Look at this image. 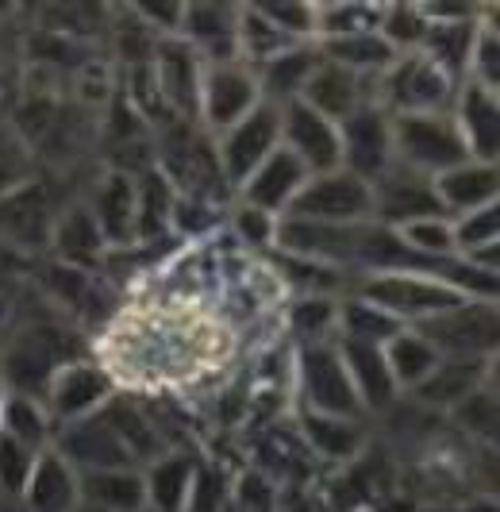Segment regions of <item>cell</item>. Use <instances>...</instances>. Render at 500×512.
I'll list each match as a JSON object with an SVG mask.
<instances>
[{
	"label": "cell",
	"mask_w": 500,
	"mask_h": 512,
	"mask_svg": "<svg viewBox=\"0 0 500 512\" xmlns=\"http://www.w3.org/2000/svg\"><path fill=\"white\" fill-rule=\"evenodd\" d=\"M297 378H300V393L308 401V412H324V416H343V420H350L354 412L362 409L347 366H343V355L327 339H316V343H304L300 347Z\"/></svg>",
	"instance_id": "cell-6"
},
{
	"label": "cell",
	"mask_w": 500,
	"mask_h": 512,
	"mask_svg": "<svg viewBox=\"0 0 500 512\" xmlns=\"http://www.w3.org/2000/svg\"><path fill=\"white\" fill-rule=\"evenodd\" d=\"M108 393H112V378L100 366L70 362L50 382V409L66 420H85L100 401H108Z\"/></svg>",
	"instance_id": "cell-19"
},
{
	"label": "cell",
	"mask_w": 500,
	"mask_h": 512,
	"mask_svg": "<svg viewBox=\"0 0 500 512\" xmlns=\"http://www.w3.org/2000/svg\"><path fill=\"white\" fill-rule=\"evenodd\" d=\"M381 77H362V74H350L343 66L335 62H320V70L312 74V81L304 85L300 101L308 108H316L320 116H327L331 124H343L347 116H354L358 108H377L374 93L370 85H377Z\"/></svg>",
	"instance_id": "cell-13"
},
{
	"label": "cell",
	"mask_w": 500,
	"mask_h": 512,
	"mask_svg": "<svg viewBox=\"0 0 500 512\" xmlns=\"http://www.w3.org/2000/svg\"><path fill=\"white\" fill-rule=\"evenodd\" d=\"M0 316H4V308H0Z\"/></svg>",
	"instance_id": "cell-41"
},
{
	"label": "cell",
	"mask_w": 500,
	"mask_h": 512,
	"mask_svg": "<svg viewBox=\"0 0 500 512\" xmlns=\"http://www.w3.org/2000/svg\"><path fill=\"white\" fill-rule=\"evenodd\" d=\"M304 181H308V170H304L285 147H277V151L239 185V189H243V205L258 208V212H270V216H285L289 205L297 201V193L304 189Z\"/></svg>",
	"instance_id": "cell-14"
},
{
	"label": "cell",
	"mask_w": 500,
	"mask_h": 512,
	"mask_svg": "<svg viewBox=\"0 0 500 512\" xmlns=\"http://www.w3.org/2000/svg\"><path fill=\"white\" fill-rule=\"evenodd\" d=\"M362 301L377 305L381 312H389L393 320H408V324H424L439 312L458 308L462 297L458 289H450L447 282L431 278V274H416V270H400V274H374V282L362 285Z\"/></svg>",
	"instance_id": "cell-5"
},
{
	"label": "cell",
	"mask_w": 500,
	"mask_h": 512,
	"mask_svg": "<svg viewBox=\"0 0 500 512\" xmlns=\"http://www.w3.org/2000/svg\"><path fill=\"white\" fill-rule=\"evenodd\" d=\"M235 228L243 231V239H247V243H254V247H270V243L277 239V216L243 205V208H239Z\"/></svg>",
	"instance_id": "cell-39"
},
{
	"label": "cell",
	"mask_w": 500,
	"mask_h": 512,
	"mask_svg": "<svg viewBox=\"0 0 500 512\" xmlns=\"http://www.w3.org/2000/svg\"><path fill=\"white\" fill-rule=\"evenodd\" d=\"M200 74L204 66L197 62V54L189 43H162L158 47V62H154V81H158V93L162 101L170 104L181 116H197L200 101Z\"/></svg>",
	"instance_id": "cell-17"
},
{
	"label": "cell",
	"mask_w": 500,
	"mask_h": 512,
	"mask_svg": "<svg viewBox=\"0 0 500 512\" xmlns=\"http://www.w3.org/2000/svg\"><path fill=\"white\" fill-rule=\"evenodd\" d=\"M381 355H385L389 378H393L397 389H420L431 378V370L439 366L435 347L420 332H397L381 347Z\"/></svg>",
	"instance_id": "cell-25"
},
{
	"label": "cell",
	"mask_w": 500,
	"mask_h": 512,
	"mask_svg": "<svg viewBox=\"0 0 500 512\" xmlns=\"http://www.w3.org/2000/svg\"><path fill=\"white\" fill-rule=\"evenodd\" d=\"M339 324H343V339H358V343H374V347H385L397 332H404V324L393 320L389 312H381L370 301H347L339 308Z\"/></svg>",
	"instance_id": "cell-33"
},
{
	"label": "cell",
	"mask_w": 500,
	"mask_h": 512,
	"mask_svg": "<svg viewBox=\"0 0 500 512\" xmlns=\"http://www.w3.org/2000/svg\"><path fill=\"white\" fill-rule=\"evenodd\" d=\"M0 405H4V401H0Z\"/></svg>",
	"instance_id": "cell-42"
},
{
	"label": "cell",
	"mask_w": 500,
	"mask_h": 512,
	"mask_svg": "<svg viewBox=\"0 0 500 512\" xmlns=\"http://www.w3.org/2000/svg\"><path fill=\"white\" fill-rule=\"evenodd\" d=\"M193 462L189 459H158L150 466V474L143 478L147 482V501H154L162 512H181L189 509V493H193Z\"/></svg>",
	"instance_id": "cell-31"
},
{
	"label": "cell",
	"mask_w": 500,
	"mask_h": 512,
	"mask_svg": "<svg viewBox=\"0 0 500 512\" xmlns=\"http://www.w3.org/2000/svg\"><path fill=\"white\" fill-rule=\"evenodd\" d=\"M258 101H262V93H258L254 70H247L239 58H235V62H208V66H204V74H200L197 116L204 120L208 131H220V135H224V131L235 128Z\"/></svg>",
	"instance_id": "cell-9"
},
{
	"label": "cell",
	"mask_w": 500,
	"mask_h": 512,
	"mask_svg": "<svg viewBox=\"0 0 500 512\" xmlns=\"http://www.w3.org/2000/svg\"><path fill=\"white\" fill-rule=\"evenodd\" d=\"M0 432L12 436L16 443H24L27 451H35L47 439V412L39 409L31 397H24V393H12L0 405Z\"/></svg>",
	"instance_id": "cell-35"
},
{
	"label": "cell",
	"mask_w": 500,
	"mask_h": 512,
	"mask_svg": "<svg viewBox=\"0 0 500 512\" xmlns=\"http://www.w3.org/2000/svg\"><path fill=\"white\" fill-rule=\"evenodd\" d=\"M285 216L308 220V224H331V228H347V224H370L374 220V185L354 178L350 170H331L304 181L297 201L289 205Z\"/></svg>",
	"instance_id": "cell-4"
},
{
	"label": "cell",
	"mask_w": 500,
	"mask_h": 512,
	"mask_svg": "<svg viewBox=\"0 0 500 512\" xmlns=\"http://www.w3.org/2000/svg\"><path fill=\"white\" fill-rule=\"evenodd\" d=\"M308 459H312V451L300 439V432H293V428H270V436L262 443V466H266V474L300 482L308 474Z\"/></svg>",
	"instance_id": "cell-34"
},
{
	"label": "cell",
	"mask_w": 500,
	"mask_h": 512,
	"mask_svg": "<svg viewBox=\"0 0 500 512\" xmlns=\"http://www.w3.org/2000/svg\"><path fill=\"white\" fill-rule=\"evenodd\" d=\"M281 147V108L270 101H258L247 116L224 131L220 139V174L231 185H243V181Z\"/></svg>",
	"instance_id": "cell-8"
},
{
	"label": "cell",
	"mask_w": 500,
	"mask_h": 512,
	"mask_svg": "<svg viewBox=\"0 0 500 512\" xmlns=\"http://www.w3.org/2000/svg\"><path fill=\"white\" fill-rule=\"evenodd\" d=\"M450 224H454V251H458V258L474 255L481 247L497 243V205L477 208V212L458 216V220H450Z\"/></svg>",
	"instance_id": "cell-36"
},
{
	"label": "cell",
	"mask_w": 500,
	"mask_h": 512,
	"mask_svg": "<svg viewBox=\"0 0 500 512\" xmlns=\"http://www.w3.org/2000/svg\"><path fill=\"white\" fill-rule=\"evenodd\" d=\"M0 224L12 231L20 243H39L50 231V208L39 185L16 189L0 201Z\"/></svg>",
	"instance_id": "cell-29"
},
{
	"label": "cell",
	"mask_w": 500,
	"mask_h": 512,
	"mask_svg": "<svg viewBox=\"0 0 500 512\" xmlns=\"http://www.w3.org/2000/svg\"><path fill=\"white\" fill-rule=\"evenodd\" d=\"M85 501L100 512H143L150 505L147 501V482L131 470H89L81 482Z\"/></svg>",
	"instance_id": "cell-23"
},
{
	"label": "cell",
	"mask_w": 500,
	"mask_h": 512,
	"mask_svg": "<svg viewBox=\"0 0 500 512\" xmlns=\"http://www.w3.org/2000/svg\"><path fill=\"white\" fill-rule=\"evenodd\" d=\"M424 216H447L435 197V181L393 162L389 174L374 181V220L385 228H404Z\"/></svg>",
	"instance_id": "cell-12"
},
{
	"label": "cell",
	"mask_w": 500,
	"mask_h": 512,
	"mask_svg": "<svg viewBox=\"0 0 500 512\" xmlns=\"http://www.w3.org/2000/svg\"><path fill=\"white\" fill-rule=\"evenodd\" d=\"M320 62H324L320 47H289L285 54H277V58H270V62H262V66L254 70V81H258L262 101L277 104V108L300 101L304 85H308L312 74L320 70Z\"/></svg>",
	"instance_id": "cell-18"
},
{
	"label": "cell",
	"mask_w": 500,
	"mask_h": 512,
	"mask_svg": "<svg viewBox=\"0 0 500 512\" xmlns=\"http://www.w3.org/2000/svg\"><path fill=\"white\" fill-rule=\"evenodd\" d=\"M462 85H454L424 51L397 54V62L381 74L377 85V108L389 116H427V112H450Z\"/></svg>",
	"instance_id": "cell-3"
},
{
	"label": "cell",
	"mask_w": 500,
	"mask_h": 512,
	"mask_svg": "<svg viewBox=\"0 0 500 512\" xmlns=\"http://www.w3.org/2000/svg\"><path fill=\"white\" fill-rule=\"evenodd\" d=\"M35 466V451H27L24 443L0 432V482L8 489H24Z\"/></svg>",
	"instance_id": "cell-37"
},
{
	"label": "cell",
	"mask_w": 500,
	"mask_h": 512,
	"mask_svg": "<svg viewBox=\"0 0 500 512\" xmlns=\"http://www.w3.org/2000/svg\"><path fill=\"white\" fill-rule=\"evenodd\" d=\"M274 512H335V509H331V501H324L320 493L293 486V489H285V497H277Z\"/></svg>",
	"instance_id": "cell-40"
},
{
	"label": "cell",
	"mask_w": 500,
	"mask_h": 512,
	"mask_svg": "<svg viewBox=\"0 0 500 512\" xmlns=\"http://www.w3.org/2000/svg\"><path fill=\"white\" fill-rule=\"evenodd\" d=\"M320 54H324L327 62H335V66H343V70L362 77H381L397 62V51L381 39V31L347 35V39H327V43H320Z\"/></svg>",
	"instance_id": "cell-24"
},
{
	"label": "cell",
	"mask_w": 500,
	"mask_h": 512,
	"mask_svg": "<svg viewBox=\"0 0 500 512\" xmlns=\"http://www.w3.org/2000/svg\"><path fill=\"white\" fill-rule=\"evenodd\" d=\"M220 347L224 335L197 316H127L104 343V374L127 385L181 382L212 366Z\"/></svg>",
	"instance_id": "cell-1"
},
{
	"label": "cell",
	"mask_w": 500,
	"mask_h": 512,
	"mask_svg": "<svg viewBox=\"0 0 500 512\" xmlns=\"http://www.w3.org/2000/svg\"><path fill=\"white\" fill-rule=\"evenodd\" d=\"M93 216H97V228L104 239H131L135 235V189L131 181L112 174V178L100 185L97 205H93Z\"/></svg>",
	"instance_id": "cell-30"
},
{
	"label": "cell",
	"mask_w": 500,
	"mask_h": 512,
	"mask_svg": "<svg viewBox=\"0 0 500 512\" xmlns=\"http://www.w3.org/2000/svg\"><path fill=\"white\" fill-rule=\"evenodd\" d=\"M393 231H397L400 243L416 258H424V262H447V258L458 255L454 251V224H450V216H424V220H412V224Z\"/></svg>",
	"instance_id": "cell-32"
},
{
	"label": "cell",
	"mask_w": 500,
	"mask_h": 512,
	"mask_svg": "<svg viewBox=\"0 0 500 512\" xmlns=\"http://www.w3.org/2000/svg\"><path fill=\"white\" fill-rule=\"evenodd\" d=\"M181 31L189 35L193 47H204L212 62H235L239 58V8H185Z\"/></svg>",
	"instance_id": "cell-21"
},
{
	"label": "cell",
	"mask_w": 500,
	"mask_h": 512,
	"mask_svg": "<svg viewBox=\"0 0 500 512\" xmlns=\"http://www.w3.org/2000/svg\"><path fill=\"white\" fill-rule=\"evenodd\" d=\"M416 328L439 359H485L497 347V308L489 301H462Z\"/></svg>",
	"instance_id": "cell-7"
},
{
	"label": "cell",
	"mask_w": 500,
	"mask_h": 512,
	"mask_svg": "<svg viewBox=\"0 0 500 512\" xmlns=\"http://www.w3.org/2000/svg\"><path fill=\"white\" fill-rule=\"evenodd\" d=\"M27 505L35 512H74L81 486H77V474L70 470V462L62 459L58 451L39 455L31 466V478H27Z\"/></svg>",
	"instance_id": "cell-20"
},
{
	"label": "cell",
	"mask_w": 500,
	"mask_h": 512,
	"mask_svg": "<svg viewBox=\"0 0 500 512\" xmlns=\"http://www.w3.org/2000/svg\"><path fill=\"white\" fill-rule=\"evenodd\" d=\"M435 197L447 216H470L477 208L497 205V162H462L435 178Z\"/></svg>",
	"instance_id": "cell-16"
},
{
	"label": "cell",
	"mask_w": 500,
	"mask_h": 512,
	"mask_svg": "<svg viewBox=\"0 0 500 512\" xmlns=\"http://www.w3.org/2000/svg\"><path fill=\"white\" fill-rule=\"evenodd\" d=\"M300 439L308 443L312 455L335 462L354 459L362 451V432L343 416H324V412H300Z\"/></svg>",
	"instance_id": "cell-26"
},
{
	"label": "cell",
	"mask_w": 500,
	"mask_h": 512,
	"mask_svg": "<svg viewBox=\"0 0 500 512\" xmlns=\"http://www.w3.org/2000/svg\"><path fill=\"white\" fill-rule=\"evenodd\" d=\"M54 247L70 266H89L104 251V235L97 228L93 208H70L58 224H54Z\"/></svg>",
	"instance_id": "cell-28"
},
{
	"label": "cell",
	"mask_w": 500,
	"mask_h": 512,
	"mask_svg": "<svg viewBox=\"0 0 500 512\" xmlns=\"http://www.w3.org/2000/svg\"><path fill=\"white\" fill-rule=\"evenodd\" d=\"M339 355H343V366H347L350 382H354V393L362 405L370 409H381L393 401L397 385L389 378V366H385V355L374 343H358V339H343L339 343Z\"/></svg>",
	"instance_id": "cell-22"
},
{
	"label": "cell",
	"mask_w": 500,
	"mask_h": 512,
	"mask_svg": "<svg viewBox=\"0 0 500 512\" xmlns=\"http://www.w3.org/2000/svg\"><path fill=\"white\" fill-rule=\"evenodd\" d=\"M393 124V158L424 178H439L454 166L470 162V147L450 112H427V116H389Z\"/></svg>",
	"instance_id": "cell-2"
},
{
	"label": "cell",
	"mask_w": 500,
	"mask_h": 512,
	"mask_svg": "<svg viewBox=\"0 0 500 512\" xmlns=\"http://www.w3.org/2000/svg\"><path fill=\"white\" fill-rule=\"evenodd\" d=\"M281 147L308 170V178L343 170V147H339V124H331L316 108L293 101L281 108Z\"/></svg>",
	"instance_id": "cell-10"
},
{
	"label": "cell",
	"mask_w": 500,
	"mask_h": 512,
	"mask_svg": "<svg viewBox=\"0 0 500 512\" xmlns=\"http://www.w3.org/2000/svg\"><path fill=\"white\" fill-rule=\"evenodd\" d=\"M450 116L462 131L474 162H497V93L481 89L474 81H462Z\"/></svg>",
	"instance_id": "cell-15"
},
{
	"label": "cell",
	"mask_w": 500,
	"mask_h": 512,
	"mask_svg": "<svg viewBox=\"0 0 500 512\" xmlns=\"http://www.w3.org/2000/svg\"><path fill=\"white\" fill-rule=\"evenodd\" d=\"M339 147H343V170H350L354 178L370 181L389 174L393 158V124L389 112L381 108H358L354 116H347L339 124Z\"/></svg>",
	"instance_id": "cell-11"
},
{
	"label": "cell",
	"mask_w": 500,
	"mask_h": 512,
	"mask_svg": "<svg viewBox=\"0 0 500 512\" xmlns=\"http://www.w3.org/2000/svg\"><path fill=\"white\" fill-rule=\"evenodd\" d=\"M339 320V312H335V305H327V301H304V305H297V312H293V324H297L300 332H304V343H316V339H327V328Z\"/></svg>",
	"instance_id": "cell-38"
},
{
	"label": "cell",
	"mask_w": 500,
	"mask_h": 512,
	"mask_svg": "<svg viewBox=\"0 0 500 512\" xmlns=\"http://www.w3.org/2000/svg\"><path fill=\"white\" fill-rule=\"evenodd\" d=\"M481 378H485V359H439L431 378L416 393L431 405H454L458 409L470 393L481 389Z\"/></svg>",
	"instance_id": "cell-27"
}]
</instances>
